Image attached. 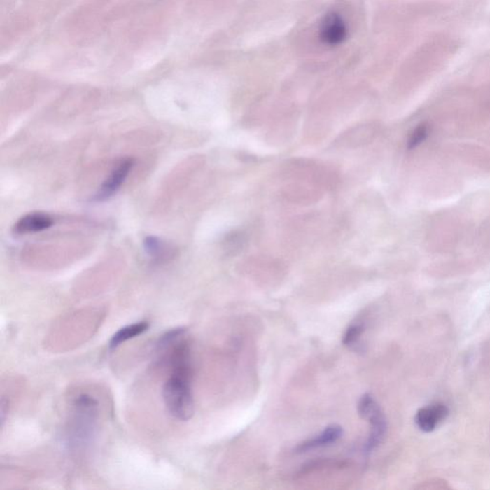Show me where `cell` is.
Listing matches in <instances>:
<instances>
[{"mask_svg": "<svg viewBox=\"0 0 490 490\" xmlns=\"http://www.w3.org/2000/svg\"><path fill=\"white\" fill-rule=\"evenodd\" d=\"M192 370L173 371L164 383L162 396L167 410L174 419L187 421L195 414Z\"/></svg>", "mask_w": 490, "mask_h": 490, "instance_id": "cell-1", "label": "cell"}, {"mask_svg": "<svg viewBox=\"0 0 490 490\" xmlns=\"http://www.w3.org/2000/svg\"><path fill=\"white\" fill-rule=\"evenodd\" d=\"M97 419L98 401L88 393L76 398L67 429L69 445L77 448L90 445L95 437Z\"/></svg>", "mask_w": 490, "mask_h": 490, "instance_id": "cell-2", "label": "cell"}, {"mask_svg": "<svg viewBox=\"0 0 490 490\" xmlns=\"http://www.w3.org/2000/svg\"><path fill=\"white\" fill-rule=\"evenodd\" d=\"M357 410L360 418L366 419L371 426L369 439L365 445L366 453H371L384 440L387 432V421L379 404L370 393L362 396L357 406Z\"/></svg>", "mask_w": 490, "mask_h": 490, "instance_id": "cell-3", "label": "cell"}, {"mask_svg": "<svg viewBox=\"0 0 490 490\" xmlns=\"http://www.w3.org/2000/svg\"><path fill=\"white\" fill-rule=\"evenodd\" d=\"M134 166V159L130 158H122L112 169L108 178L101 185L97 194L94 197L96 202H104L109 199L112 195L118 192L122 183L129 176L130 171Z\"/></svg>", "mask_w": 490, "mask_h": 490, "instance_id": "cell-4", "label": "cell"}, {"mask_svg": "<svg viewBox=\"0 0 490 490\" xmlns=\"http://www.w3.org/2000/svg\"><path fill=\"white\" fill-rule=\"evenodd\" d=\"M348 38V27L338 13L330 12L323 18L320 26V40L328 46H338Z\"/></svg>", "mask_w": 490, "mask_h": 490, "instance_id": "cell-5", "label": "cell"}, {"mask_svg": "<svg viewBox=\"0 0 490 490\" xmlns=\"http://www.w3.org/2000/svg\"><path fill=\"white\" fill-rule=\"evenodd\" d=\"M449 414L447 406L444 403H433L419 409L416 414V424L424 432H432L445 421Z\"/></svg>", "mask_w": 490, "mask_h": 490, "instance_id": "cell-6", "label": "cell"}, {"mask_svg": "<svg viewBox=\"0 0 490 490\" xmlns=\"http://www.w3.org/2000/svg\"><path fill=\"white\" fill-rule=\"evenodd\" d=\"M53 225V218L44 213L28 214L15 223L13 231L17 234H35Z\"/></svg>", "mask_w": 490, "mask_h": 490, "instance_id": "cell-7", "label": "cell"}, {"mask_svg": "<svg viewBox=\"0 0 490 490\" xmlns=\"http://www.w3.org/2000/svg\"><path fill=\"white\" fill-rule=\"evenodd\" d=\"M343 436V428L337 424L328 426L324 431L318 436L307 440L306 442H302L296 447V453H306L310 450L328 447L338 442Z\"/></svg>", "mask_w": 490, "mask_h": 490, "instance_id": "cell-8", "label": "cell"}, {"mask_svg": "<svg viewBox=\"0 0 490 490\" xmlns=\"http://www.w3.org/2000/svg\"><path fill=\"white\" fill-rule=\"evenodd\" d=\"M374 134V130L372 124L361 125L349 130L346 134L339 138L338 143L344 147H360L370 143Z\"/></svg>", "mask_w": 490, "mask_h": 490, "instance_id": "cell-9", "label": "cell"}, {"mask_svg": "<svg viewBox=\"0 0 490 490\" xmlns=\"http://www.w3.org/2000/svg\"><path fill=\"white\" fill-rule=\"evenodd\" d=\"M150 328V323L148 321H140L125 326L117 330L109 341L108 346L111 350L118 348L122 344L126 343L127 341L132 340L142 335L143 333L147 332Z\"/></svg>", "mask_w": 490, "mask_h": 490, "instance_id": "cell-10", "label": "cell"}, {"mask_svg": "<svg viewBox=\"0 0 490 490\" xmlns=\"http://www.w3.org/2000/svg\"><path fill=\"white\" fill-rule=\"evenodd\" d=\"M285 195L292 202L303 204V203L312 202L317 200V195H319V192L314 188L293 184L286 188Z\"/></svg>", "mask_w": 490, "mask_h": 490, "instance_id": "cell-11", "label": "cell"}, {"mask_svg": "<svg viewBox=\"0 0 490 490\" xmlns=\"http://www.w3.org/2000/svg\"><path fill=\"white\" fill-rule=\"evenodd\" d=\"M144 248L147 254L153 259L158 260L167 259L169 252V246L162 239L156 237H147L144 239Z\"/></svg>", "mask_w": 490, "mask_h": 490, "instance_id": "cell-12", "label": "cell"}, {"mask_svg": "<svg viewBox=\"0 0 490 490\" xmlns=\"http://www.w3.org/2000/svg\"><path fill=\"white\" fill-rule=\"evenodd\" d=\"M428 136V127L426 125H419L412 132L408 139V148H414L421 145Z\"/></svg>", "mask_w": 490, "mask_h": 490, "instance_id": "cell-13", "label": "cell"}, {"mask_svg": "<svg viewBox=\"0 0 490 490\" xmlns=\"http://www.w3.org/2000/svg\"><path fill=\"white\" fill-rule=\"evenodd\" d=\"M364 332V327L362 325H351L346 330L343 337V344L346 346H354L359 340L362 333Z\"/></svg>", "mask_w": 490, "mask_h": 490, "instance_id": "cell-14", "label": "cell"}]
</instances>
